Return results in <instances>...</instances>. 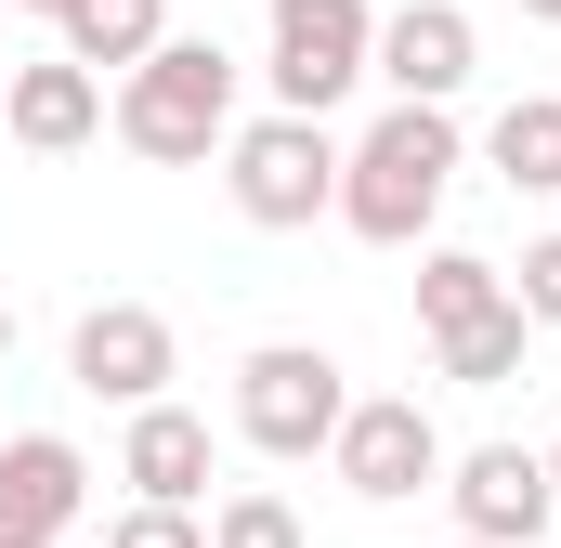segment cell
<instances>
[{"instance_id": "e0dca14e", "label": "cell", "mask_w": 561, "mask_h": 548, "mask_svg": "<svg viewBox=\"0 0 561 548\" xmlns=\"http://www.w3.org/2000/svg\"><path fill=\"white\" fill-rule=\"evenodd\" d=\"M209 548H313V536H300V510H287L275 483H236V496L209 510Z\"/></svg>"}, {"instance_id": "ffe728a7", "label": "cell", "mask_w": 561, "mask_h": 548, "mask_svg": "<svg viewBox=\"0 0 561 548\" xmlns=\"http://www.w3.org/2000/svg\"><path fill=\"white\" fill-rule=\"evenodd\" d=\"M523 13H536V26H561V0H523Z\"/></svg>"}, {"instance_id": "30bf717a", "label": "cell", "mask_w": 561, "mask_h": 548, "mask_svg": "<svg viewBox=\"0 0 561 548\" xmlns=\"http://www.w3.org/2000/svg\"><path fill=\"white\" fill-rule=\"evenodd\" d=\"M470 66H483V26H470L457 0H405V13H379L366 79H392V105H457Z\"/></svg>"}, {"instance_id": "4fadbf2b", "label": "cell", "mask_w": 561, "mask_h": 548, "mask_svg": "<svg viewBox=\"0 0 561 548\" xmlns=\"http://www.w3.org/2000/svg\"><path fill=\"white\" fill-rule=\"evenodd\" d=\"M523 340H536V313H523V300H496V313L444 327V340H431V366H444L457 392H510V379H523Z\"/></svg>"}, {"instance_id": "2e32d148", "label": "cell", "mask_w": 561, "mask_h": 548, "mask_svg": "<svg viewBox=\"0 0 561 548\" xmlns=\"http://www.w3.org/2000/svg\"><path fill=\"white\" fill-rule=\"evenodd\" d=\"M510 300V262H483V249H431L419 262V327L444 340V327H470V313H496Z\"/></svg>"}, {"instance_id": "6da1fadb", "label": "cell", "mask_w": 561, "mask_h": 548, "mask_svg": "<svg viewBox=\"0 0 561 548\" xmlns=\"http://www.w3.org/2000/svg\"><path fill=\"white\" fill-rule=\"evenodd\" d=\"M118 144L157 157V170H209L222 132H236V53L222 39H157L144 66H118Z\"/></svg>"}, {"instance_id": "d4e9b609", "label": "cell", "mask_w": 561, "mask_h": 548, "mask_svg": "<svg viewBox=\"0 0 561 548\" xmlns=\"http://www.w3.org/2000/svg\"><path fill=\"white\" fill-rule=\"evenodd\" d=\"M0 79H13V66H0Z\"/></svg>"}, {"instance_id": "8992f818", "label": "cell", "mask_w": 561, "mask_h": 548, "mask_svg": "<svg viewBox=\"0 0 561 548\" xmlns=\"http://www.w3.org/2000/svg\"><path fill=\"white\" fill-rule=\"evenodd\" d=\"M366 53H379V13L366 0H275V105H300V118H327L353 79H366Z\"/></svg>"}, {"instance_id": "603a6c76", "label": "cell", "mask_w": 561, "mask_h": 548, "mask_svg": "<svg viewBox=\"0 0 561 548\" xmlns=\"http://www.w3.org/2000/svg\"><path fill=\"white\" fill-rule=\"evenodd\" d=\"M26 13H66V0H26Z\"/></svg>"}, {"instance_id": "7402d4cb", "label": "cell", "mask_w": 561, "mask_h": 548, "mask_svg": "<svg viewBox=\"0 0 561 548\" xmlns=\"http://www.w3.org/2000/svg\"><path fill=\"white\" fill-rule=\"evenodd\" d=\"M549 496H561V444H549Z\"/></svg>"}, {"instance_id": "7c38bea8", "label": "cell", "mask_w": 561, "mask_h": 548, "mask_svg": "<svg viewBox=\"0 0 561 548\" xmlns=\"http://www.w3.org/2000/svg\"><path fill=\"white\" fill-rule=\"evenodd\" d=\"M118 483H131V496H170V510H196V496H209V418L170 406V392H157V406H131Z\"/></svg>"}, {"instance_id": "44dd1931", "label": "cell", "mask_w": 561, "mask_h": 548, "mask_svg": "<svg viewBox=\"0 0 561 548\" xmlns=\"http://www.w3.org/2000/svg\"><path fill=\"white\" fill-rule=\"evenodd\" d=\"M0 353H13V300H0Z\"/></svg>"}, {"instance_id": "ac0fdd59", "label": "cell", "mask_w": 561, "mask_h": 548, "mask_svg": "<svg viewBox=\"0 0 561 548\" xmlns=\"http://www.w3.org/2000/svg\"><path fill=\"white\" fill-rule=\"evenodd\" d=\"M105 548H209V523H196V510H170V496H131V510L105 523Z\"/></svg>"}, {"instance_id": "5bb4252c", "label": "cell", "mask_w": 561, "mask_h": 548, "mask_svg": "<svg viewBox=\"0 0 561 548\" xmlns=\"http://www.w3.org/2000/svg\"><path fill=\"white\" fill-rule=\"evenodd\" d=\"M483 157H496V183H510V196H561V92H523V105H496Z\"/></svg>"}, {"instance_id": "3957f363", "label": "cell", "mask_w": 561, "mask_h": 548, "mask_svg": "<svg viewBox=\"0 0 561 548\" xmlns=\"http://www.w3.org/2000/svg\"><path fill=\"white\" fill-rule=\"evenodd\" d=\"M222 183H236V209H249L262 236H300V222L340 209V144H327V118L275 105V118L222 132Z\"/></svg>"}, {"instance_id": "52a82bcc", "label": "cell", "mask_w": 561, "mask_h": 548, "mask_svg": "<svg viewBox=\"0 0 561 548\" xmlns=\"http://www.w3.org/2000/svg\"><path fill=\"white\" fill-rule=\"evenodd\" d=\"M66 379H79L92 406H157V392L183 379V340H170L157 300H92L79 340H66Z\"/></svg>"}, {"instance_id": "7a4b0ae2", "label": "cell", "mask_w": 561, "mask_h": 548, "mask_svg": "<svg viewBox=\"0 0 561 548\" xmlns=\"http://www.w3.org/2000/svg\"><path fill=\"white\" fill-rule=\"evenodd\" d=\"M444 183H457V118L444 105H392L379 132L340 157V209L327 222H353L366 249H419L431 209H444Z\"/></svg>"}, {"instance_id": "8fae6325", "label": "cell", "mask_w": 561, "mask_h": 548, "mask_svg": "<svg viewBox=\"0 0 561 548\" xmlns=\"http://www.w3.org/2000/svg\"><path fill=\"white\" fill-rule=\"evenodd\" d=\"M0 132L26 144V157H79V144L105 132V79H92L79 53H53V66H13V79H0Z\"/></svg>"}, {"instance_id": "cb8c5ba5", "label": "cell", "mask_w": 561, "mask_h": 548, "mask_svg": "<svg viewBox=\"0 0 561 548\" xmlns=\"http://www.w3.org/2000/svg\"><path fill=\"white\" fill-rule=\"evenodd\" d=\"M457 548H496V536H457Z\"/></svg>"}, {"instance_id": "277c9868", "label": "cell", "mask_w": 561, "mask_h": 548, "mask_svg": "<svg viewBox=\"0 0 561 548\" xmlns=\"http://www.w3.org/2000/svg\"><path fill=\"white\" fill-rule=\"evenodd\" d=\"M340 406H353V379H340V353H313V340H262V353L236 366V431H249L262 457H327Z\"/></svg>"}, {"instance_id": "ba28073f", "label": "cell", "mask_w": 561, "mask_h": 548, "mask_svg": "<svg viewBox=\"0 0 561 548\" xmlns=\"http://www.w3.org/2000/svg\"><path fill=\"white\" fill-rule=\"evenodd\" d=\"M444 496H457V536H496V548H536L561 523L536 444H470V457H444Z\"/></svg>"}, {"instance_id": "5b68a950", "label": "cell", "mask_w": 561, "mask_h": 548, "mask_svg": "<svg viewBox=\"0 0 561 548\" xmlns=\"http://www.w3.org/2000/svg\"><path fill=\"white\" fill-rule=\"evenodd\" d=\"M327 470H340L366 510H405L419 483H444V431H431L419 392H353L340 431H327Z\"/></svg>"}, {"instance_id": "9a60e30c", "label": "cell", "mask_w": 561, "mask_h": 548, "mask_svg": "<svg viewBox=\"0 0 561 548\" xmlns=\"http://www.w3.org/2000/svg\"><path fill=\"white\" fill-rule=\"evenodd\" d=\"M53 26H66V53L105 79V66H144V53L170 39V0H66Z\"/></svg>"}, {"instance_id": "9c48e42d", "label": "cell", "mask_w": 561, "mask_h": 548, "mask_svg": "<svg viewBox=\"0 0 561 548\" xmlns=\"http://www.w3.org/2000/svg\"><path fill=\"white\" fill-rule=\"evenodd\" d=\"M92 510V457L66 431H13L0 444V548H66Z\"/></svg>"}, {"instance_id": "d6986e66", "label": "cell", "mask_w": 561, "mask_h": 548, "mask_svg": "<svg viewBox=\"0 0 561 548\" xmlns=\"http://www.w3.org/2000/svg\"><path fill=\"white\" fill-rule=\"evenodd\" d=\"M510 300H523L536 327H561V236H536V249H523V274H510Z\"/></svg>"}]
</instances>
